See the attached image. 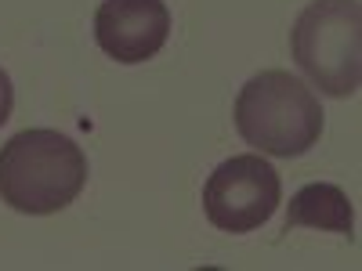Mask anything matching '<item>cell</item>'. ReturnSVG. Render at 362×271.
Instances as JSON below:
<instances>
[{
	"instance_id": "1",
	"label": "cell",
	"mask_w": 362,
	"mask_h": 271,
	"mask_svg": "<svg viewBox=\"0 0 362 271\" xmlns=\"http://www.w3.org/2000/svg\"><path fill=\"white\" fill-rule=\"evenodd\" d=\"M83 185V148L58 131H18L0 148V199L18 214H58L76 203Z\"/></svg>"
},
{
	"instance_id": "2",
	"label": "cell",
	"mask_w": 362,
	"mask_h": 271,
	"mask_svg": "<svg viewBox=\"0 0 362 271\" xmlns=\"http://www.w3.org/2000/svg\"><path fill=\"white\" fill-rule=\"evenodd\" d=\"M235 131L261 156H305L322 134V105L305 80L283 69L250 76L235 98Z\"/></svg>"
},
{
	"instance_id": "3",
	"label": "cell",
	"mask_w": 362,
	"mask_h": 271,
	"mask_svg": "<svg viewBox=\"0 0 362 271\" xmlns=\"http://www.w3.org/2000/svg\"><path fill=\"white\" fill-rule=\"evenodd\" d=\"M290 51L322 95L348 98L362 80V8L358 0H312L290 29Z\"/></svg>"
},
{
	"instance_id": "4",
	"label": "cell",
	"mask_w": 362,
	"mask_h": 271,
	"mask_svg": "<svg viewBox=\"0 0 362 271\" xmlns=\"http://www.w3.org/2000/svg\"><path fill=\"white\" fill-rule=\"evenodd\" d=\"M283 203V181L261 152L232 156L210 170L203 185V214L218 231L247 235L272 221Z\"/></svg>"
},
{
	"instance_id": "5",
	"label": "cell",
	"mask_w": 362,
	"mask_h": 271,
	"mask_svg": "<svg viewBox=\"0 0 362 271\" xmlns=\"http://www.w3.org/2000/svg\"><path fill=\"white\" fill-rule=\"evenodd\" d=\"M170 37V11L163 0H102L95 11V40L119 66L148 62Z\"/></svg>"
},
{
	"instance_id": "6",
	"label": "cell",
	"mask_w": 362,
	"mask_h": 271,
	"mask_svg": "<svg viewBox=\"0 0 362 271\" xmlns=\"http://www.w3.org/2000/svg\"><path fill=\"white\" fill-rule=\"evenodd\" d=\"M355 214L348 192L329 185V181H315L305 185L300 192H293L290 210H286V231L290 228H319V231H337V235H351Z\"/></svg>"
},
{
	"instance_id": "7",
	"label": "cell",
	"mask_w": 362,
	"mask_h": 271,
	"mask_svg": "<svg viewBox=\"0 0 362 271\" xmlns=\"http://www.w3.org/2000/svg\"><path fill=\"white\" fill-rule=\"evenodd\" d=\"M11 105H15V87H11V76L0 69V127L11 119Z\"/></svg>"
}]
</instances>
